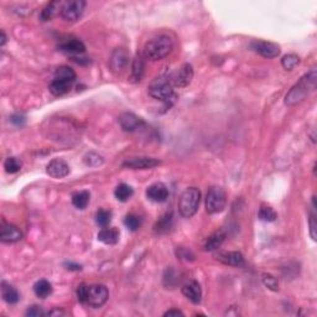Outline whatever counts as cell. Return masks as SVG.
I'll use <instances>...</instances> for the list:
<instances>
[{
	"label": "cell",
	"instance_id": "cell-1",
	"mask_svg": "<svg viewBox=\"0 0 317 317\" xmlns=\"http://www.w3.org/2000/svg\"><path fill=\"white\" fill-rule=\"evenodd\" d=\"M316 70H311L304 77L300 78L299 82L288 92V94L285 96V104L289 107H292L304 101L310 93L316 89Z\"/></svg>",
	"mask_w": 317,
	"mask_h": 317
},
{
	"label": "cell",
	"instance_id": "cell-2",
	"mask_svg": "<svg viewBox=\"0 0 317 317\" xmlns=\"http://www.w3.org/2000/svg\"><path fill=\"white\" fill-rule=\"evenodd\" d=\"M173 88L175 87H173V80H171V75L165 73V75L156 77L150 83L147 92H149L150 97L157 99V101L164 102V103H166L170 107L176 98Z\"/></svg>",
	"mask_w": 317,
	"mask_h": 317
},
{
	"label": "cell",
	"instance_id": "cell-3",
	"mask_svg": "<svg viewBox=\"0 0 317 317\" xmlns=\"http://www.w3.org/2000/svg\"><path fill=\"white\" fill-rule=\"evenodd\" d=\"M173 49V41L169 35H159L149 40L144 47L145 58L150 61H159L171 54Z\"/></svg>",
	"mask_w": 317,
	"mask_h": 317
},
{
	"label": "cell",
	"instance_id": "cell-4",
	"mask_svg": "<svg viewBox=\"0 0 317 317\" xmlns=\"http://www.w3.org/2000/svg\"><path fill=\"white\" fill-rule=\"evenodd\" d=\"M201 192L196 187L186 188L178 200V212L185 218H191L199 211Z\"/></svg>",
	"mask_w": 317,
	"mask_h": 317
},
{
	"label": "cell",
	"instance_id": "cell-5",
	"mask_svg": "<svg viewBox=\"0 0 317 317\" xmlns=\"http://www.w3.org/2000/svg\"><path fill=\"white\" fill-rule=\"evenodd\" d=\"M227 203L225 190L219 186H213L208 190L206 196V211L209 214L221 213Z\"/></svg>",
	"mask_w": 317,
	"mask_h": 317
},
{
	"label": "cell",
	"instance_id": "cell-6",
	"mask_svg": "<svg viewBox=\"0 0 317 317\" xmlns=\"http://www.w3.org/2000/svg\"><path fill=\"white\" fill-rule=\"evenodd\" d=\"M85 8L83 0H67L59 4V16L67 23H76L82 16Z\"/></svg>",
	"mask_w": 317,
	"mask_h": 317
},
{
	"label": "cell",
	"instance_id": "cell-7",
	"mask_svg": "<svg viewBox=\"0 0 317 317\" xmlns=\"http://www.w3.org/2000/svg\"><path fill=\"white\" fill-rule=\"evenodd\" d=\"M109 297V291L106 285L102 284H96V285H90L88 287V295H87V305L98 309L103 306Z\"/></svg>",
	"mask_w": 317,
	"mask_h": 317
},
{
	"label": "cell",
	"instance_id": "cell-8",
	"mask_svg": "<svg viewBox=\"0 0 317 317\" xmlns=\"http://www.w3.org/2000/svg\"><path fill=\"white\" fill-rule=\"evenodd\" d=\"M192 78H194V67L190 63H185L176 72L171 73V80H173V87H187L191 83Z\"/></svg>",
	"mask_w": 317,
	"mask_h": 317
},
{
	"label": "cell",
	"instance_id": "cell-9",
	"mask_svg": "<svg viewBox=\"0 0 317 317\" xmlns=\"http://www.w3.org/2000/svg\"><path fill=\"white\" fill-rule=\"evenodd\" d=\"M161 164L160 160L154 159V157H132L123 163V166L126 169H133V170H147V169L156 168Z\"/></svg>",
	"mask_w": 317,
	"mask_h": 317
},
{
	"label": "cell",
	"instance_id": "cell-10",
	"mask_svg": "<svg viewBox=\"0 0 317 317\" xmlns=\"http://www.w3.org/2000/svg\"><path fill=\"white\" fill-rule=\"evenodd\" d=\"M252 49L265 58H275L280 55V47L273 42L254 41L252 44Z\"/></svg>",
	"mask_w": 317,
	"mask_h": 317
},
{
	"label": "cell",
	"instance_id": "cell-11",
	"mask_svg": "<svg viewBox=\"0 0 317 317\" xmlns=\"http://www.w3.org/2000/svg\"><path fill=\"white\" fill-rule=\"evenodd\" d=\"M129 65V54L125 49H116L112 54L111 68L114 72H123Z\"/></svg>",
	"mask_w": 317,
	"mask_h": 317
},
{
	"label": "cell",
	"instance_id": "cell-12",
	"mask_svg": "<svg viewBox=\"0 0 317 317\" xmlns=\"http://www.w3.org/2000/svg\"><path fill=\"white\" fill-rule=\"evenodd\" d=\"M146 196L150 201L161 203V202H165L169 199V188L163 182L152 183L147 187Z\"/></svg>",
	"mask_w": 317,
	"mask_h": 317
},
{
	"label": "cell",
	"instance_id": "cell-13",
	"mask_svg": "<svg viewBox=\"0 0 317 317\" xmlns=\"http://www.w3.org/2000/svg\"><path fill=\"white\" fill-rule=\"evenodd\" d=\"M47 173L54 178H63L70 173V166L62 159H54L46 168Z\"/></svg>",
	"mask_w": 317,
	"mask_h": 317
},
{
	"label": "cell",
	"instance_id": "cell-14",
	"mask_svg": "<svg viewBox=\"0 0 317 317\" xmlns=\"http://www.w3.org/2000/svg\"><path fill=\"white\" fill-rule=\"evenodd\" d=\"M216 259L226 265L235 266V268H240L245 264L244 257L239 252H219L216 256Z\"/></svg>",
	"mask_w": 317,
	"mask_h": 317
},
{
	"label": "cell",
	"instance_id": "cell-15",
	"mask_svg": "<svg viewBox=\"0 0 317 317\" xmlns=\"http://www.w3.org/2000/svg\"><path fill=\"white\" fill-rule=\"evenodd\" d=\"M182 294L185 295V297H187L192 304H200L202 299L201 285H200L199 281L196 280L187 281L182 287Z\"/></svg>",
	"mask_w": 317,
	"mask_h": 317
},
{
	"label": "cell",
	"instance_id": "cell-16",
	"mask_svg": "<svg viewBox=\"0 0 317 317\" xmlns=\"http://www.w3.org/2000/svg\"><path fill=\"white\" fill-rule=\"evenodd\" d=\"M0 239L3 243H16L23 239V232L10 223H3L0 231Z\"/></svg>",
	"mask_w": 317,
	"mask_h": 317
},
{
	"label": "cell",
	"instance_id": "cell-17",
	"mask_svg": "<svg viewBox=\"0 0 317 317\" xmlns=\"http://www.w3.org/2000/svg\"><path fill=\"white\" fill-rule=\"evenodd\" d=\"M119 124L125 132H135L142 125H144V121L142 118L137 116L133 113H124L119 116Z\"/></svg>",
	"mask_w": 317,
	"mask_h": 317
},
{
	"label": "cell",
	"instance_id": "cell-18",
	"mask_svg": "<svg viewBox=\"0 0 317 317\" xmlns=\"http://www.w3.org/2000/svg\"><path fill=\"white\" fill-rule=\"evenodd\" d=\"M145 56L142 54H137L132 63V72H130V81L138 83L142 81L145 72Z\"/></svg>",
	"mask_w": 317,
	"mask_h": 317
},
{
	"label": "cell",
	"instance_id": "cell-19",
	"mask_svg": "<svg viewBox=\"0 0 317 317\" xmlns=\"http://www.w3.org/2000/svg\"><path fill=\"white\" fill-rule=\"evenodd\" d=\"M72 85H73V82H71V81L56 80V78H54V81L50 83L49 89H50V92L54 94V96L59 97V96H63V94H66V93L70 92L71 88H72Z\"/></svg>",
	"mask_w": 317,
	"mask_h": 317
},
{
	"label": "cell",
	"instance_id": "cell-20",
	"mask_svg": "<svg viewBox=\"0 0 317 317\" xmlns=\"http://www.w3.org/2000/svg\"><path fill=\"white\" fill-rule=\"evenodd\" d=\"M59 50L70 55H80L86 51V46L80 40L70 39L66 42H63V44L59 45Z\"/></svg>",
	"mask_w": 317,
	"mask_h": 317
},
{
	"label": "cell",
	"instance_id": "cell-21",
	"mask_svg": "<svg viewBox=\"0 0 317 317\" xmlns=\"http://www.w3.org/2000/svg\"><path fill=\"white\" fill-rule=\"evenodd\" d=\"M225 239H226V233L223 232V231H217V232L212 233V234L207 238L206 242H204L203 244L204 250H207V252H212V250L218 249V248L223 244Z\"/></svg>",
	"mask_w": 317,
	"mask_h": 317
},
{
	"label": "cell",
	"instance_id": "cell-22",
	"mask_svg": "<svg viewBox=\"0 0 317 317\" xmlns=\"http://www.w3.org/2000/svg\"><path fill=\"white\" fill-rule=\"evenodd\" d=\"M1 296H3L4 301L10 305L16 304L20 300V295H19L18 290L14 287H11L10 284H8L6 281L1 283Z\"/></svg>",
	"mask_w": 317,
	"mask_h": 317
},
{
	"label": "cell",
	"instance_id": "cell-23",
	"mask_svg": "<svg viewBox=\"0 0 317 317\" xmlns=\"http://www.w3.org/2000/svg\"><path fill=\"white\" fill-rule=\"evenodd\" d=\"M98 240L108 245H114L119 242V231L116 228H103L98 233Z\"/></svg>",
	"mask_w": 317,
	"mask_h": 317
},
{
	"label": "cell",
	"instance_id": "cell-24",
	"mask_svg": "<svg viewBox=\"0 0 317 317\" xmlns=\"http://www.w3.org/2000/svg\"><path fill=\"white\" fill-rule=\"evenodd\" d=\"M173 227V213H165L161 218H159V221L156 222L155 225L154 231L159 234H163V233H166L170 231V228Z\"/></svg>",
	"mask_w": 317,
	"mask_h": 317
},
{
	"label": "cell",
	"instance_id": "cell-25",
	"mask_svg": "<svg viewBox=\"0 0 317 317\" xmlns=\"http://www.w3.org/2000/svg\"><path fill=\"white\" fill-rule=\"evenodd\" d=\"M34 292L40 299H46L52 292V285L47 280H39L34 285Z\"/></svg>",
	"mask_w": 317,
	"mask_h": 317
},
{
	"label": "cell",
	"instance_id": "cell-26",
	"mask_svg": "<svg viewBox=\"0 0 317 317\" xmlns=\"http://www.w3.org/2000/svg\"><path fill=\"white\" fill-rule=\"evenodd\" d=\"M133 194H134L133 188L130 187L129 185H126V183H120V185L116 186V188L114 190V196L120 202L128 201V200L133 196Z\"/></svg>",
	"mask_w": 317,
	"mask_h": 317
},
{
	"label": "cell",
	"instance_id": "cell-27",
	"mask_svg": "<svg viewBox=\"0 0 317 317\" xmlns=\"http://www.w3.org/2000/svg\"><path fill=\"white\" fill-rule=\"evenodd\" d=\"M90 195L88 191H78L72 195V204L78 209H85L89 203Z\"/></svg>",
	"mask_w": 317,
	"mask_h": 317
},
{
	"label": "cell",
	"instance_id": "cell-28",
	"mask_svg": "<svg viewBox=\"0 0 317 317\" xmlns=\"http://www.w3.org/2000/svg\"><path fill=\"white\" fill-rule=\"evenodd\" d=\"M55 78H56V80H65L75 82L76 73L75 71L71 67H68V66H59L56 70V72H55Z\"/></svg>",
	"mask_w": 317,
	"mask_h": 317
},
{
	"label": "cell",
	"instance_id": "cell-29",
	"mask_svg": "<svg viewBox=\"0 0 317 317\" xmlns=\"http://www.w3.org/2000/svg\"><path fill=\"white\" fill-rule=\"evenodd\" d=\"M259 218L264 222H274L278 218V214L274 211L273 207L263 204L260 207V209H259Z\"/></svg>",
	"mask_w": 317,
	"mask_h": 317
},
{
	"label": "cell",
	"instance_id": "cell-30",
	"mask_svg": "<svg viewBox=\"0 0 317 317\" xmlns=\"http://www.w3.org/2000/svg\"><path fill=\"white\" fill-rule=\"evenodd\" d=\"M300 63V57L295 54H290L284 56L281 59V65L287 71H291Z\"/></svg>",
	"mask_w": 317,
	"mask_h": 317
},
{
	"label": "cell",
	"instance_id": "cell-31",
	"mask_svg": "<svg viewBox=\"0 0 317 317\" xmlns=\"http://www.w3.org/2000/svg\"><path fill=\"white\" fill-rule=\"evenodd\" d=\"M112 221V212L108 209H98L96 213V222L97 225L101 227L106 228Z\"/></svg>",
	"mask_w": 317,
	"mask_h": 317
},
{
	"label": "cell",
	"instance_id": "cell-32",
	"mask_svg": "<svg viewBox=\"0 0 317 317\" xmlns=\"http://www.w3.org/2000/svg\"><path fill=\"white\" fill-rule=\"evenodd\" d=\"M124 225H125V227L129 231L135 232V231L139 230L140 226H142V221H140V218L138 216L130 213L126 214L125 218H124Z\"/></svg>",
	"mask_w": 317,
	"mask_h": 317
},
{
	"label": "cell",
	"instance_id": "cell-33",
	"mask_svg": "<svg viewBox=\"0 0 317 317\" xmlns=\"http://www.w3.org/2000/svg\"><path fill=\"white\" fill-rule=\"evenodd\" d=\"M4 169L8 173H16L21 169V161L16 157H8L4 163Z\"/></svg>",
	"mask_w": 317,
	"mask_h": 317
},
{
	"label": "cell",
	"instance_id": "cell-34",
	"mask_svg": "<svg viewBox=\"0 0 317 317\" xmlns=\"http://www.w3.org/2000/svg\"><path fill=\"white\" fill-rule=\"evenodd\" d=\"M83 161L87 166H99L104 163L103 157L101 155L96 154V152H88L83 157Z\"/></svg>",
	"mask_w": 317,
	"mask_h": 317
},
{
	"label": "cell",
	"instance_id": "cell-35",
	"mask_svg": "<svg viewBox=\"0 0 317 317\" xmlns=\"http://www.w3.org/2000/svg\"><path fill=\"white\" fill-rule=\"evenodd\" d=\"M261 280H263V284L268 289L273 290V291H278L279 290V283L275 276L270 275V274H263Z\"/></svg>",
	"mask_w": 317,
	"mask_h": 317
},
{
	"label": "cell",
	"instance_id": "cell-36",
	"mask_svg": "<svg viewBox=\"0 0 317 317\" xmlns=\"http://www.w3.org/2000/svg\"><path fill=\"white\" fill-rule=\"evenodd\" d=\"M57 4H58L57 1H51L50 4H47L46 8H45L44 10L41 11V19H42V20L47 21V20H50V19H51L52 16H54L55 11L57 10V9H56Z\"/></svg>",
	"mask_w": 317,
	"mask_h": 317
},
{
	"label": "cell",
	"instance_id": "cell-37",
	"mask_svg": "<svg viewBox=\"0 0 317 317\" xmlns=\"http://www.w3.org/2000/svg\"><path fill=\"white\" fill-rule=\"evenodd\" d=\"M25 315L28 317H42L46 315V312L42 310V307L37 306V305H34V306H30L28 310H26Z\"/></svg>",
	"mask_w": 317,
	"mask_h": 317
},
{
	"label": "cell",
	"instance_id": "cell-38",
	"mask_svg": "<svg viewBox=\"0 0 317 317\" xmlns=\"http://www.w3.org/2000/svg\"><path fill=\"white\" fill-rule=\"evenodd\" d=\"M87 295H88V287L86 284H81L77 288V299L81 304H87Z\"/></svg>",
	"mask_w": 317,
	"mask_h": 317
},
{
	"label": "cell",
	"instance_id": "cell-39",
	"mask_svg": "<svg viewBox=\"0 0 317 317\" xmlns=\"http://www.w3.org/2000/svg\"><path fill=\"white\" fill-rule=\"evenodd\" d=\"M309 225H310V235H311L312 239L316 240L317 235H316V219H315V214H310Z\"/></svg>",
	"mask_w": 317,
	"mask_h": 317
},
{
	"label": "cell",
	"instance_id": "cell-40",
	"mask_svg": "<svg viewBox=\"0 0 317 317\" xmlns=\"http://www.w3.org/2000/svg\"><path fill=\"white\" fill-rule=\"evenodd\" d=\"M178 250H180V252H177V256L180 257L181 259H186V260H188V259H191V260H194L195 256L192 254L191 252H190V250L185 249V248H180Z\"/></svg>",
	"mask_w": 317,
	"mask_h": 317
},
{
	"label": "cell",
	"instance_id": "cell-41",
	"mask_svg": "<svg viewBox=\"0 0 317 317\" xmlns=\"http://www.w3.org/2000/svg\"><path fill=\"white\" fill-rule=\"evenodd\" d=\"M11 121H13L14 124H16V125H23V124L25 123V118L21 116L20 114H16V115L11 116Z\"/></svg>",
	"mask_w": 317,
	"mask_h": 317
},
{
	"label": "cell",
	"instance_id": "cell-42",
	"mask_svg": "<svg viewBox=\"0 0 317 317\" xmlns=\"http://www.w3.org/2000/svg\"><path fill=\"white\" fill-rule=\"evenodd\" d=\"M164 316H183V312L180 311V310H169V311L165 312V315Z\"/></svg>",
	"mask_w": 317,
	"mask_h": 317
},
{
	"label": "cell",
	"instance_id": "cell-43",
	"mask_svg": "<svg viewBox=\"0 0 317 317\" xmlns=\"http://www.w3.org/2000/svg\"><path fill=\"white\" fill-rule=\"evenodd\" d=\"M49 316H65L66 312L61 309H54L49 312Z\"/></svg>",
	"mask_w": 317,
	"mask_h": 317
},
{
	"label": "cell",
	"instance_id": "cell-44",
	"mask_svg": "<svg viewBox=\"0 0 317 317\" xmlns=\"http://www.w3.org/2000/svg\"><path fill=\"white\" fill-rule=\"evenodd\" d=\"M66 266H67L68 270H81V265H78V264H73V263H67L66 264Z\"/></svg>",
	"mask_w": 317,
	"mask_h": 317
},
{
	"label": "cell",
	"instance_id": "cell-45",
	"mask_svg": "<svg viewBox=\"0 0 317 317\" xmlns=\"http://www.w3.org/2000/svg\"><path fill=\"white\" fill-rule=\"evenodd\" d=\"M5 44H6V35L4 31H1V41H0V45H1V46H4Z\"/></svg>",
	"mask_w": 317,
	"mask_h": 317
}]
</instances>
